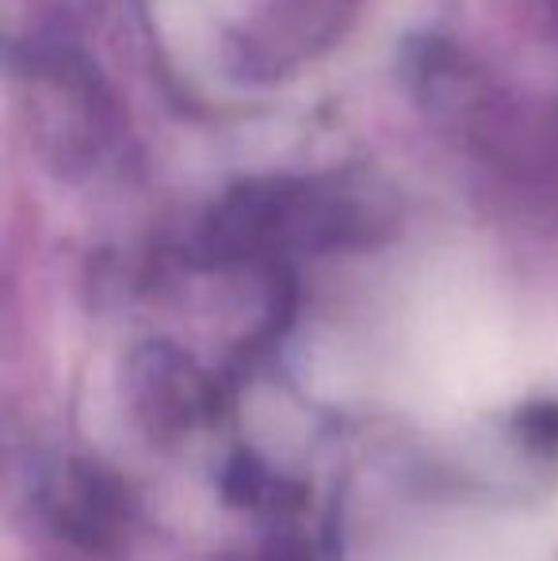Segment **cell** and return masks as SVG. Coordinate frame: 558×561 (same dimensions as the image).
Returning <instances> with one entry per match:
<instances>
[{"label":"cell","instance_id":"6da1fadb","mask_svg":"<svg viewBox=\"0 0 558 561\" xmlns=\"http://www.w3.org/2000/svg\"><path fill=\"white\" fill-rule=\"evenodd\" d=\"M329 203H321L310 187L269 180L238 187L215 210L203 233V249L210 260H257L303 244L310 233H329Z\"/></svg>","mask_w":558,"mask_h":561},{"label":"cell","instance_id":"7a4b0ae2","mask_svg":"<svg viewBox=\"0 0 558 561\" xmlns=\"http://www.w3.org/2000/svg\"><path fill=\"white\" fill-rule=\"evenodd\" d=\"M119 489L104 478V473L89 470V466H61L50 481L43 485V508L46 519L58 527L61 535L84 542V547H100L107 542L123 524V501Z\"/></svg>","mask_w":558,"mask_h":561},{"label":"cell","instance_id":"3957f363","mask_svg":"<svg viewBox=\"0 0 558 561\" xmlns=\"http://www.w3.org/2000/svg\"><path fill=\"white\" fill-rule=\"evenodd\" d=\"M135 409L149 428L176 432L195 424L210 405V390L187 355L172 347H149L135 363Z\"/></svg>","mask_w":558,"mask_h":561}]
</instances>
